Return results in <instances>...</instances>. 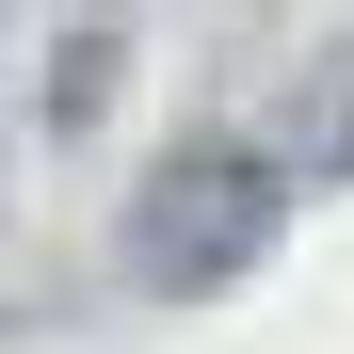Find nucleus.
Wrapping results in <instances>:
<instances>
[{"mask_svg":"<svg viewBox=\"0 0 354 354\" xmlns=\"http://www.w3.org/2000/svg\"><path fill=\"white\" fill-rule=\"evenodd\" d=\"M274 225H290V177L258 145H177V161H145V194H129V274L145 290H225Z\"/></svg>","mask_w":354,"mask_h":354,"instance_id":"1","label":"nucleus"}]
</instances>
